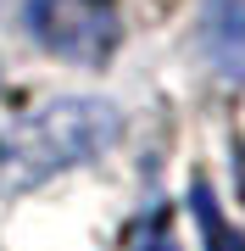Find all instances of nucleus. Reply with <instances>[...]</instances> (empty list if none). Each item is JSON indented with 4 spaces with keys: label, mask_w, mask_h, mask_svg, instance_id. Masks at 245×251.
Segmentation results:
<instances>
[{
    "label": "nucleus",
    "mask_w": 245,
    "mask_h": 251,
    "mask_svg": "<svg viewBox=\"0 0 245 251\" xmlns=\"http://www.w3.org/2000/svg\"><path fill=\"white\" fill-rule=\"evenodd\" d=\"M123 134V112L100 95H67L39 106L34 117L11 123L0 134V184L6 190H34L50 173L78 168V162L100 156Z\"/></svg>",
    "instance_id": "f257e3e1"
},
{
    "label": "nucleus",
    "mask_w": 245,
    "mask_h": 251,
    "mask_svg": "<svg viewBox=\"0 0 245 251\" xmlns=\"http://www.w3.org/2000/svg\"><path fill=\"white\" fill-rule=\"evenodd\" d=\"M22 28L50 56L78 67H106L123 39L117 0H22Z\"/></svg>",
    "instance_id": "f03ea898"
},
{
    "label": "nucleus",
    "mask_w": 245,
    "mask_h": 251,
    "mask_svg": "<svg viewBox=\"0 0 245 251\" xmlns=\"http://www.w3.org/2000/svg\"><path fill=\"white\" fill-rule=\"evenodd\" d=\"M200 56L223 78L245 84V0H206L200 6Z\"/></svg>",
    "instance_id": "7ed1b4c3"
},
{
    "label": "nucleus",
    "mask_w": 245,
    "mask_h": 251,
    "mask_svg": "<svg viewBox=\"0 0 245 251\" xmlns=\"http://www.w3.org/2000/svg\"><path fill=\"white\" fill-rule=\"evenodd\" d=\"M190 212H195V224H200V240H206V251H245V234L223 218V206H218V196H212V184H206V179H195V184H190Z\"/></svg>",
    "instance_id": "20e7f679"
},
{
    "label": "nucleus",
    "mask_w": 245,
    "mask_h": 251,
    "mask_svg": "<svg viewBox=\"0 0 245 251\" xmlns=\"http://www.w3.org/2000/svg\"><path fill=\"white\" fill-rule=\"evenodd\" d=\"M139 251H178V240H173V229L162 224V218H156V224H151V234H145V246H139Z\"/></svg>",
    "instance_id": "39448f33"
},
{
    "label": "nucleus",
    "mask_w": 245,
    "mask_h": 251,
    "mask_svg": "<svg viewBox=\"0 0 245 251\" xmlns=\"http://www.w3.org/2000/svg\"><path fill=\"white\" fill-rule=\"evenodd\" d=\"M240 184H245V151H240Z\"/></svg>",
    "instance_id": "423d86ee"
}]
</instances>
